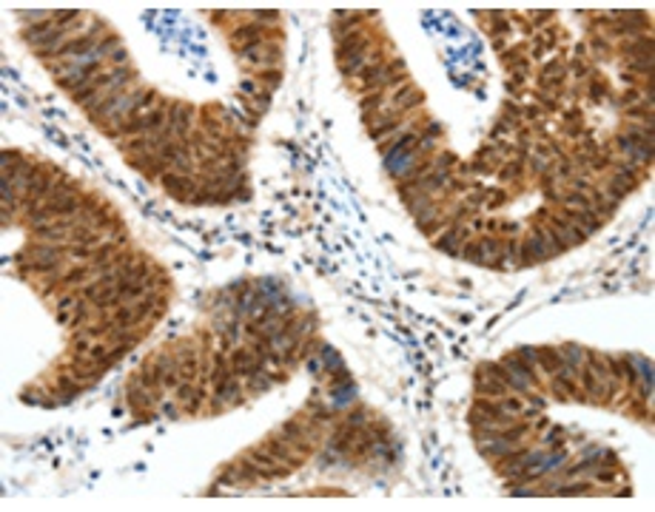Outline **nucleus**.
Listing matches in <instances>:
<instances>
[{
  "mask_svg": "<svg viewBox=\"0 0 655 512\" xmlns=\"http://www.w3.org/2000/svg\"><path fill=\"white\" fill-rule=\"evenodd\" d=\"M368 46H371V40L365 37V32H351L348 37H342L339 40V46H337V60L339 63H345L348 57H356V54H365L368 52Z\"/></svg>",
  "mask_w": 655,
  "mask_h": 512,
  "instance_id": "1",
  "label": "nucleus"
},
{
  "mask_svg": "<svg viewBox=\"0 0 655 512\" xmlns=\"http://www.w3.org/2000/svg\"><path fill=\"white\" fill-rule=\"evenodd\" d=\"M248 458L254 461V464H257L259 469H265L268 475H271V481H274V478H285L288 472H291V467H285L282 461H276L268 450H259V447L248 450Z\"/></svg>",
  "mask_w": 655,
  "mask_h": 512,
  "instance_id": "2",
  "label": "nucleus"
},
{
  "mask_svg": "<svg viewBox=\"0 0 655 512\" xmlns=\"http://www.w3.org/2000/svg\"><path fill=\"white\" fill-rule=\"evenodd\" d=\"M262 35H265V26L262 23H245L231 32V43L234 46H251V43H262Z\"/></svg>",
  "mask_w": 655,
  "mask_h": 512,
  "instance_id": "3",
  "label": "nucleus"
},
{
  "mask_svg": "<svg viewBox=\"0 0 655 512\" xmlns=\"http://www.w3.org/2000/svg\"><path fill=\"white\" fill-rule=\"evenodd\" d=\"M476 393L478 396H490V398H502L507 396V384L496 376H484V373L478 370L476 373Z\"/></svg>",
  "mask_w": 655,
  "mask_h": 512,
  "instance_id": "4",
  "label": "nucleus"
},
{
  "mask_svg": "<svg viewBox=\"0 0 655 512\" xmlns=\"http://www.w3.org/2000/svg\"><path fill=\"white\" fill-rule=\"evenodd\" d=\"M265 450L271 452L276 461H282L285 467H299V464H302L299 452H291V450H288V441H282V438H268Z\"/></svg>",
  "mask_w": 655,
  "mask_h": 512,
  "instance_id": "5",
  "label": "nucleus"
},
{
  "mask_svg": "<svg viewBox=\"0 0 655 512\" xmlns=\"http://www.w3.org/2000/svg\"><path fill=\"white\" fill-rule=\"evenodd\" d=\"M162 185H166V191H171V194L177 196V199H188V194L197 191V185L188 177H183V174H162Z\"/></svg>",
  "mask_w": 655,
  "mask_h": 512,
  "instance_id": "6",
  "label": "nucleus"
},
{
  "mask_svg": "<svg viewBox=\"0 0 655 512\" xmlns=\"http://www.w3.org/2000/svg\"><path fill=\"white\" fill-rule=\"evenodd\" d=\"M69 233L71 230H63L57 222H54V225H37V228L32 230V236H35L37 242H49V245H63V242L69 239Z\"/></svg>",
  "mask_w": 655,
  "mask_h": 512,
  "instance_id": "7",
  "label": "nucleus"
},
{
  "mask_svg": "<svg viewBox=\"0 0 655 512\" xmlns=\"http://www.w3.org/2000/svg\"><path fill=\"white\" fill-rule=\"evenodd\" d=\"M536 359H539V364L544 367V373H558V370H564V367H567L564 359H561V353H558L556 347H541L539 353H536Z\"/></svg>",
  "mask_w": 655,
  "mask_h": 512,
  "instance_id": "8",
  "label": "nucleus"
},
{
  "mask_svg": "<svg viewBox=\"0 0 655 512\" xmlns=\"http://www.w3.org/2000/svg\"><path fill=\"white\" fill-rule=\"evenodd\" d=\"M125 396H128V404L134 410H142V407H148L151 401H157L154 396H148V390L145 387H137V379L128 381V390H125Z\"/></svg>",
  "mask_w": 655,
  "mask_h": 512,
  "instance_id": "9",
  "label": "nucleus"
},
{
  "mask_svg": "<svg viewBox=\"0 0 655 512\" xmlns=\"http://www.w3.org/2000/svg\"><path fill=\"white\" fill-rule=\"evenodd\" d=\"M502 364L505 367H513V373H519V376H524V379H530L533 384H536V373H533V364H527L522 359V356H505L502 359Z\"/></svg>",
  "mask_w": 655,
  "mask_h": 512,
  "instance_id": "10",
  "label": "nucleus"
},
{
  "mask_svg": "<svg viewBox=\"0 0 655 512\" xmlns=\"http://www.w3.org/2000/svg\"><path fill=\"white\" fill-rule=\"evenodd\" d=\"M553 228H558V230H564L567 236H570V242H584L587 239V233H584V228H578V225H570V222L564 219V216H553Z\"/></svg>",
  "mask_w": 655,
  "mask_h": 512,
  "instance_id": "11",
  "label": "nucleus"
},
{
  "mask_svg": "<svg viewBox=\"0 0 655 512\" xmlns=\"http://www.w3.org/2000/svg\"><path fill=\"white\" fill-rule=\"evenodd\" d=\"M157 293H145V296H142V299H137V305H134V325H137V322H142V319L148 316L151 310L157 308Z\"/></svg>",
  "mask_w": 655,
  "mask_h": 512,
  "instance_id": "12",
  "label": "nucleus"
},
{
  "mask_svg": "<svg viewBox=\"0 0 655 512\" xmlns=\"http://www.w3.org/2000/svg\"><path fill=\"white\" fill-rule=\"evenodd\" d=\"M527 433H530L527 424H513V427L507 424V427L499 430V438H502L505 444H519V441H522V435H527Z\"/></svg>",
  "mask_w": 655,
  "mask_h": 512,
  "instance_id": "13",
  "label": "nucleus"
},
{
  "mask_svg": "<svg viewBox=\"0 0 655 512\" xmlns=\"http://www.w3.org/2000/svg\"><path fill=\"white\" fill-rule=\"evenodd\" d=\"M57 387H60L63 393H69V396H80V393H83V384H80V381L74 379L69 370L57 376Z\"/></svg>",
  "mask_w": 655,
  "mask_h": 512,
  "instance_id": "14",
  "label": "nucleus"
},
{
  "mask_svg": "<svg viewBox=\"0 0 655 512\" xmlns=\"http://www.w3.org/2000/svg\"><path fill=\"white\" fill-rule=\"evenodd\" d=\"M29 271H35V274H57L60 271V256H54V259H35Z\"/></svg>",
  "mask_w": 655,
  "mask_h": 512,
  "instance_id": "15",
  "label": "nucleus"
},
{
  "mask_svg": "<svg viewBox=\"0 0 655 512\" xmlns=\"http://www.w3.org/2000/svg\"><path fill=\"white\" fill-rule=\"evenodd\" d=\"M581 379H584V390H587V393H593L595 401H601V398H604V384H598V379L593 376V370H581Z\"/></svg>",
  "mask_w": 655,
  "mask_h": 512,
  "instance_id": "16",
  "label": "nucleus"
},
{
  "mask_svg": "<svg viewBox=\"0 0 655 512\" xmlns=\"http://www.w3.org/2000/svg\"><path fill=\"white\" fill-rule=\"evenodd\" d=\"M114 325H120V327H134V305H120V308H117Z\"/></svg>",
  "mask_w": 655,
  "mask_h": 512,
  "instance_id": "17",
  "label": "nucleus"
},
{
  "mask_svg": "<svg viewBox=\"0 0 655 512\" xmlns=\"http://www.w3.org/2000/svg\"><path fill=\"white\" fill-rule=\"evenodd\" d=\"M162 120H166V111H162V108H154V111H148V114H145V134L159 131V128H162Z\"/></svg>",
  "mask_w": 655,
  "mask_h": 512,
  "instance_id": "18",
  "label": "nucleus"
},
{
  "mask_svg": "<svg viewBox=\"0 0 655 512\" xmlns=\"http://www.w3.org/2000/svg\"><path fill=\"white\" fill-rule=\"evenodd\" d=\"M257 80H262V83H268L271 89H276V86L282 83V71H279V69H259Z\"/></svg>",
  "mask_w": 655,
  "mask_h": 512,
  "instance_id": "19",
  "label": "nucleus"
},
{
  "mask_svg": "<svg viewBox=\"0 0 655 512\" xmlns=\"http://www.w3.org/2000/svg\"><path fill=\"white\" fill-rule=\"evenodd\" d=\"M499 404H502V410H505L507 415H513V418L524 413V401H522V398H505V396H502Z\"/></svg>",
  "mask_w": 655,
  "mask_h": 512,
  "instance_id": "20",
  "label": "nucleus"
},
{
  "mask_svg": "<svg viewBox=\"0 0 655 512\" xmlns=\"http://www.w3.org/2000/svg\"><path fill=\"white\" fill-rule=\"evenodd\" d=\"M89 271H91V268H74V271H69V274L63 276V285H71V288H74V285H80L86 276H89Z\"/></svg>",
  "mask_w": 655,
  "mask_h": 512,
  "instance_id": "21",
  "label": "nucleus"
},
{
  "mask_svg": "<svg viewBox=\"0 0 655 512\" xmlns=\"http://www.w3.org/2000/svg\"><path fill=\"white\" fill-rule=\"evenodd\" d=\"M245 381H248V390H251V393H259V390H268V387H271V381H268L262 373H254V376H248Z\"/></svg>",
  "mask_w": 655,
  "mask_h": 512,
  "instance_id": "22",
  "label": "nucleus"
},
{
  "mask_svg": "<svg viewBox=\"0 0 655 512\" xmlns=\"http://www.w3.org/2000/svg\"><path fill=\"white\" fill-rule=\"evenodd\" d=\"M194 396H197V387L191 384V381H180V384H177V398L183 401V404H186V401H191Z\"/></svg>",
  "mask_w": 655,
  "mask_h": 512,
  "instance_id": "23",
  "label": "nucleus"
},
{
  "mask_svg": "<svg viewBox=\"0 0 655 512\" xmlns=\"http://www.w3.org/2000/svg\"><path fill=\"white\" fill-rule=\"evenodd\" d=\"M567 205H581L584 211H593V202H590L581 191H570V194H567Z\"/></svg>",
  "mask_w": 655,
  "mask_h": 512,
  "instance_id": "24",
  "label": "nucleus"
},
{
  "mask_svg": "<svg viewBox=\"0 0 655 512\" xmlns=\"http://www.w3.org/2000/svg\"><path fill=\"white\" fill-rule=\"evenodd\" d=\"M77 18H80V12H57V15H54V23H57V29H71L69 23L77 20Z\"/></svg>",
  "mask_w": 655,
  "mask_h": 512,
  "instance_id": "25",
  "label": "nucleus"
},
{
  "mask_svg": "<svg viewBox=\"0 0 655 512\" xmlns=\"http://www.w3.org/2000/svg\"><path fill=\"white\" fill-rule=\"evenodd\" d=\"M478 245H481V250H484V253H490V256H502V242H499V239H481Z\"/></svg>",
  "mask_w": 655,
  "mask_h": 512,
  "instance_id": "26",
  "label": "nucleus"
},
{
  "mask_svg": "<svg viewBox=\"0 0 655 512\" xmlns=\"http://www.w3.org/2000/svg\"><path fill=\"white\" fill-rule=\"evenodd\" d=\"M464 259H470V262H484L481 259V245H464Z\"/></svg>",
  "mask_w": 655,
  "mask_h": 512,
  "instance_id": "27",
  "label": "nucleus"
},
{
  "mask_svg": "<svg viewBox=\"0 0 655 512\" xmlns=\"http://www.w3.org/2000/svg\"><path fill=\"white\" fill-rule=\"evenodd\" d=\"M117 43H120V37H117V35H108L106 40H103V43H97V49H94V54H106L108 49H114Z\"/></svg>",
  "mask_w": 655,
  "mask_h": 512,
  "instance_id": "28",
  "label": "nucleus"
},
{
  "mask_svg": "<svg viewBox=\"0 0 655 512\" xmlns=\"http://www.w3.org/2000/svg\"><path fill=\"white\" fill-rule=\"evenodd\" d=\"M502 256H505V259H510V262H516V256H519V242H516V239H510V242L502 247Z\"/></svg>",
  "mask_w": 655,
  "mask_h": 512,
  "instance_id": "29",
  "label": "nucleus"
},
{
  "mask_svg": "<svg viewBox=\"0 0 655 512\" xmlns=\"http://www.w3.org/2000/svg\"><path fill=\"white\" fill-rule=\"evenodd\" d=\"M131 347H134V345H128V342H120V345H117L114 350H111V362L123 359V356H128V353H131Z\"/></svg>",
  "mask_w": 655,
  "mask_h": 512,
  "instance_id": "30",
  "label": "nucleus"
},
{
  "mask_svg": "<svg viewBox=\"0 0 655 512\" xmlns=\"http://www.w3.org/2000/svg\"><path fill=\"white\" fill-rule=\"evenodd\" d=\"M564 353H567V359H570V362H573V364H578V362H581V359H584V353H581V347H576V345H567V347H564Z\"/></svg>",
  "mask_w": 655,
  "mask_h": 512,
  "instance_id": "31",
  "label": "nucleus"
},
{
  "mask_svg": "<svg viewBox=\"0 0 655 512\" xmlns=\"http://www.w3.org/2000/svg\"><path fill=\"white\" fill-rule=\"evenodd\" d=\"M203 125H205V131H208V134H214V137H222V128H220V123H217L214 117H205Z\"/></svg>",
  "mask_w": 655,
  "mask_h": 512,
  "instance_id": "32",
  "label": "nucleus"
},
{
  "mask_svg": "<svg viewBox=\"0 0 655 512\" xmlns=\"http://www.w3.org/2000/svg\"><path fill=\"white\" fill-rule=\"evenodd\" d=\"M71 256H74V259H91V250H89V245H74L71 247Z\"/></svg>",
  "mask_w": 655,
  "mask_h": 512,
  "instance_id": "33",
  "label": "nucleus"
},
{
  "mask_svg": "<svg viewBox=\"0 0 655 512\" xmlns=\"http://www.w3.org/2000/svg\"><path fill=\"white\" fill-rule=\"evenodd\" d=\"M490 18H496V29H493L496 35H507V32H510V23H507V20H502V15H496V12H493Z\"/></svg>",
  "mask_w": 655,
  "mask_h": 512,
  "instance_id": "34",
  "label": "nucleus"
},
{
  "mask_svg": "<svg viewBox=\"0 0 655 512\" xmlns=\"http://www.w3.org/2000/svg\"><path fill=\"white\" fill-rule=\"evenodd\" d=\"M544 441H547L550 447H556V444H561V441H564V430H558V427H556V430H550V435H547V438H544Z\"/></svg>",
  "mask_w": 655,
  "mask_h": 512,
  "instance_id": "35",
  "label": "nucleus"
},
{
  "mask_svg": "<svg viewBox=\"0 0 655 512\" xmlns=\"http://www.w3.org/2000/svg\"><path fill=\"white\" fill-rule=\"evenodd\" d=\"M638 100H641V97H638V91H635V89H629V91H624V94H621V106H627V108H629L632 103H638Z\"/></svg>",
  "mask_w": 655,
  "mask_h": 512,
  "instance_id": "36",
  "label": "nucleus"
},
{
  "mask_svg": "<svg viewBox=\"0 0 655 512\" xmlns=\"http://www.w3.org/2000/svg\"><path fill=\"white\" fill-rule=\"evenodd\" d=\"M519 174H522V162H510V165L505 168V171H502V177L505 179H510V177H519Z\"/></svg>",
  "mask_w": 655,
  "mask_h": 512,
  "instance_id": "37",
  "label": "nucleus"
},
{
  "mask_svg": "<svg viewBox=\"0 0 655 512\" xmlns=\"http://www.w3.org/2000/svg\"><path fill=\"white\" fill-rule=\"evenodd\" d=\"M604 91H607V86H604V83H598V80H593V86H590V94H593V100H601Z\"/></svg>",
  "mask_w": 655,
  "mask_h": 512,
  "instance_id": "38",
  "label": "nucleus"
},
{
  "mask_svg": "<svg viewBox=\"0 0 655 512\" xmlns=\"http://www.w3.org/2000/svg\"><path fill=\"white\" fill-rule=\"evenodd\" d=\"M365 421V410H354V413H348V424L351 427H359Z\"/></svg>",
  "mask_w": 655,
  "mask_h": 512,
  "instance_id": "39",
  "label": "nucleus"
},
{
  "mask_svg": "<svg viewBox=\"0 0 655 512\" xmlns=\"http://www.w3.org/2000/svg\"><path fill=\"white\" fill-rule=\"evenodd\" d=\"M268 97H271V94H268V91H262V94H254V106H257V108H262V111H265V108H268V103H271V100H268Z\"/></svg>",
  "mask_w": 655,
  "mask_h": 512,
  "instance_id": "40",
  "label": "nucleus"
},
{
  "mask_svg": "<svg viewBox=\"0 0 655 512\" xmlns=\"http://www.w3.org/2000/svg\"><path fill=\"white\" fill-rule=\"evenodd\" d=\"M590 46H593V49H595V54H601V57H604V54H607V52H610V46L604 43L601 37H593V43H590Z\"/></svg>",
  "mask_w": 655,
  "mask_h": 512,
  "instance_id": "41",
  "label": "nucleus"
},
{
  "mask_svg": "<svg viewBox=\"0 0 655 512\" xmlns=\"http://www.w3.org/2000/svg\"><path fill=\"white\" fill-rule=\"evenodd\" d=\"M71 350H74V356H83V353H89V350H91V345L86 342V339H80V342H74Z\"/></svg>",
  "mask_w": 655,
  "mask_h": 512,
  "instance_id": "42",
  "label": "nucleus"
},
{
  "mask_svg": "<svg viewBox=\"0 0 655 512\" xmlns=\"http://www.w3.org/2000/svg\"><path fill=\"white\" fill-rule=\"evenodd\" d=\"M74 305H77L74 296H63V299L57 302V310H69V308H74Z\"/></svg>",
  "mask_w": 655,
  "mask_h": 512,
  "instance_id": "43",
  "label": "nucleus"
},
{
  "mask_svg": "<svg viewBox=\"0 0 655 512\" xmlns=\"http://www.w3.org/2000/svg\"><path fill=\"white\" fill-rule=\"evenodd\" d=\"M348 379H351V373H348V370H342V367H339V373H337V376H334V379H331V387H337L339 381H348Z\"/></svg>",
  "mask_w": 655,
  "mask_h": 512,
  "instance_id": "44",
  "label": "nucleus"
},
{
  "mask_svg": "<svg viewBox=\"0 0 655 512\" xmlns=\"http://www.w3.org/2000/svg\"><path fill=\"white\" fill-rule=\"evenodd\" d=\"M111 60H114V63H125V60H128V54H125V49H117Z\"/></svg>",
  "mask_w": 655,
  "mask_h": 512,
  "instance_id": "45",
  "label": "nucleus"
},
{
  "mask_svg": "<svg viewBox=\"0 0 655 512\" xmlns=\"http://www.w3.org/2000/svg\"><path fill=\"white\" fill-rule=\"evenodd\" d=\"M257 20H276V12H257Z\"/></svg>",
  "mask_w": 655,
  "mask_h": 512,
  "instance_id": "46",
  "label": "nucleus"
},
{
  "mask_svg": "<svg viewBox=\"0 0 655 512\" xmlns=\"http://www.w3.org/2000/svg\"><path fill=\"white\" fill-rule=\"evenodd\" d=\"M573 71H576L578 77H584V74H587V69H584V66H581V63H578V60L573 63Z\"/></svg>",
  "mask_w": 655,
  "mask_h": 512,
  "instance_id": "47",
  "label": "nucleus"
},
{
  "mask_svg": "<svg viewBox=\"0 0 655 512\" xmlns=\"http://www.w3.org/2000/svg\"><path fill=\"white\" fill-rule=\"evenodd\" d=\"M598 481H615V472H598Z\"/></svg>",
  "mask_w": 655,
  "mask_h": 512,
  "instance_id": "48",
  "label": "nucleus"
},
{
  "mask_svg": "<svg viewBox=\"0 0 655 512\" xmlns=\"http://www.w3.org/2000/svg\"><path fill=\"white\" fill-rule=\"evenodd\" d=\"M536 97H539V100H541V103H544V106H547V108H558V103H553V100H547V97H544V94H536Z\"/></svg>",
  "mask_w": 655,
  "mask_h": 512,
  "instance_id": "49",
  "label": "nucleus"
},
{
  "mask_svg": "<svg viewBox=\"0 0 655 512\" xmlns=\"http://www.w3.org/2000/svg\"><path fill=\"white\" fill-rule=\"evenodd\" d=\"M581 54H587V46L578 43V46H576V57H581Z\"/></svg>",
  "mask_w": 655,
  "mask_h": 512,
  "instance_id": "50",
  "label": "nucleus"
}]
</instances>
